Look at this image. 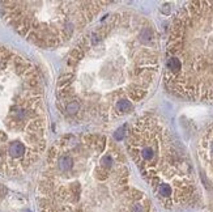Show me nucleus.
<instances>
[{
	"mask_svg": "<svg viewBox=\"0 0 213 212\" xmlns=\"http://www.w3.org/2000/svg\"><path fill=\"white\" fill-rule=\"evenodd\" d=\"M160 35L140 12L111 13L68 54L56 84L58 107L81 125H110L130 115L154 90Z\"/></svg>",
	"mask_w": 213,
	"mask_h": 212,
	"instance_id": "nucleus-1",
	"label": "nucleus"
},
{
	"mask_svg": "<svg viewBox=\"0 0 213 212\" xmlns=\"http://www.w3.org/2000/svg\"><path fill=\"white\" fill-rule=\"evenodd\" d=\"M41 212H152L132 185L119 145L92 132L67 134L50 148L38 181Z\"/></svg>",
	"mask_w": 213,
	"mask_h": 212,
	"instance_id": "nucleus-2",
	"label": "nucleus"
},
{
	"mask_svg": "<svg viewBox=\"0 0 213 212\" xmlns=\"http://www.w3.org/2000/svg\"><path fill=\"white\" fill-rule=\"evenodd\" d=\"M165 85L174 96L213 104V0L190 1L171 21Z\"/></svg>",
	"mask_w": 213,
	"mask_h": 212,
	"instance_id": "nucleus-3",
	"label": "nucleus"
},
{
	"mask_svg": "<svg viewBox=\"0 0 213 212\" xmlns=\"http://www.w3.org/2000/svg\"><path fill=\"white\" fill-rule=\"evenodd\" d=\"M126 148L142 178L166 207L187 206L196 198L194 165L162 117L147 114L127 131Z\"/></svg>",
	"mask_w": 213,
	"mask_h": 212,
	"instance_id": "nucleus-4",
	"label": "nucleus"
},
{
	"mask_svg": "<svg viewBox=\"0 0 213 212\" xmlns=\"http://www.w3.org/2000/svg\"><path fill=\"white\" fill-rule=\"evenodd\" d=\"M110 1H1L5 22L42 48L67 43L86 29Z\"/></svg>",
	"mask_w": 213,
	"mask_h": 212,
	"instance_id": "nucleus-5",
	"label": "nucleus"
},
{
	"mask_svg": "<svg viewBox=\"0 0 213 212\" xmlns=\"http://www.w3.org/2000/svg\"><path fill=\"white\" fill-rule=\"evenodd\" d=\"M197 159L201 169L203 182L213 195V123L204 130L199 139Z\"/></svg>",
	"mask_w": 213,
	"mask_h": 212,
	"instance_id": "nucleus-6",
	"label": "nucleus"
},
{
	"mask_svg": "<svg viewBox=\"0 0 213 212\" xmlns=\"http://www.w3.org/2000/svg\"><path fill=\"white\" fill-rule=\"evenodd\" d=\"M3 193H4V189H3V187H1V186H0V196H1V195H3Z\"/></svg>",
	"mask_w": 213,
	"mask_h": 212,
	"instance_id": "nucleus-7",
	"label": "nucleus"
}]
</instances>
